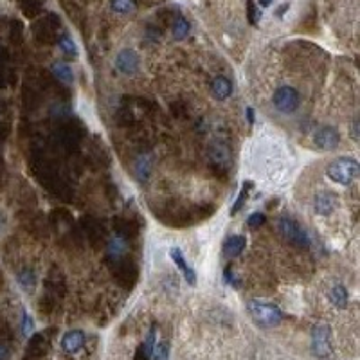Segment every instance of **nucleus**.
<instances>
[{
    "instance_id": "obj_1",
    "label": "nucleus",
    "mask_w": 360,
    "mask_h": 360,
    "mask_svg": "<svg viewBox=\"0 0 360 360\" xmlns=\"http://www.w3.org/2000/svg\"><path fill=\"white\" fill-rule=\"evenodd\" d=\"M360 166L355 158L351 157H339L328 164L326 168V175L332 178L333 182L341 184V186H348L358 177Z\"/></svg>"
},
{
    "instance_id": "obj_2",
    "label": "nucleus",
    "mask_w": 360,
    "mask_h": 360,
    "mask_svg": "<svg viewBox=\"0 0 360 360\" xmlns=\"http://www.w3.org/2000/svg\"><path fill=\"white\" fill-rule=\"evenodd\" d=\"M247 310H249L250 317L256 324L263 326V328H272L281 322L283 313L281 310L269 303H259V301H249L247 303Z\"/></svg>"
},
{
    "instance_id": "obj_3",
    "label": "nucleus",
    "mask_w": 360,
    "mask_h": 360,
    "mask_svg": "<svg viewBox=\"0 0 360 360\" xmlns=\"http://www.w3.org/2000/svg\"><path fill=\"white\" fill-rule=\"evenodd\" d=\"M277 229H279V234L288 243H292V245L299 247V249H308L310 247V238L306 234V231L296 220H292V218L288 216L279 218L277 220Z\"/></svg>"
},
{
    "instance_id": "obj_4",
    "label": "nucleus",
    "mask_w": 360,
    "mask_h": 360,
    "mask_svg": "<svg viewBox=\"0 0 360 360\" xmlns=\"http://www.w3.org/2000/svg\"><path fill=\"white\" fill-rule=\"evenodd\" d=\"M114 277L123 288H132V286L137 283V277H139L137 265H135L132 259H128V257L119 259V261L114 263Z\"/></svg>"
},
{
    "instance_id": "obj_5",
    "label": "nucleus",
    "mask_w": 360,
    "mask_h": 360,
    "mask_svg": "<svg viewBox=\"0 0 360 360\" xmlns=\"http://www.w3.org/2000/svg\"><path fill=\"white\" fill-rule=\"evenodd\" d=\"M299 103H301V97H299V92L292 87H279L276 92H274V105L279 112L283 114H292L299 108Z\"/></svg>"
},
{
    "instance_id": "obj_6",
    "label": "nucleus",
    "mask_w": 360,
    "mask_h": 360,
    "mask_svg": "<svg viewBox=\"0 0 360 360\" xmlns=\"http://www.w3.org/2000/svg\"><path fill=\"white\" fill-rule=\"evenodd\" d=\"M312 351L319 358H326L332 351V342H330V328L324 324H319L312 332Z\"/></svg>"
},
{
    "instance_id": "obj_7",
    "label": "nucleus",
    "mask_w": 360,
    "mask_h": 360,
    "mask_svg": "<svg viewBox=\"0 0 360 360\" xmlns=\"http://www.w3.org/2000/svg\"><path fill=\"white\" fill-rule=\"evenodd\" d=\"M313 143L321 150H335L341 143V135L333 126H321L313 134Z\"/></svg>"
},
{
    "instance_id": "obj_8",
    "label": "nucleus",
    "mask_w": 360,
    "mask_h": 360,
    "mask_svg": "<svg viewBox=\"0 0 360 360\" xmlns=\"http://www.w3.org/2000/svg\"><path fill=\"white\" fill-rule=\"evenodd\" d=\"M139 56L135 51H130V49H124L117 54L115 58V67L121 74H126V76H132L139 71Z\"/></svg>"
},
{
    "instance_id": "obj_9",
    "label": "nucleus",
    "mask_w": 360,
    "mask_h": 360,
    "mask_svg": "<svg viewBox=\"0 0 360 360\" xmlns=\"http://www.w3.org/2000/svg\"><path fill=\"white\" fill-rule=\"evenodd\" d=\"M337 206H339V200H337V194L332 191H322L313 198V209L317 214H322V216L332 214L337 209Z\"/></svg>"
},
{
    "instance_id": "obj_10",
    "label": "nucleus",
    "mask_w": 360,
    "mask_h": 360,
    "mask_svg": "<svg viewBox=\"0 0 360 360\" xmlns=\"http://www.w3.org/2000/svg\"><path fill=\"white\" fill-rule=\"evenodd\" d=\"M32 32H35V38L38 44L51 45L56 42V27L49 22L47 18L36 22L35 27H32Z\"/></svg>"
},
{
    "instance_id": "obj_11",
    "label": "nucleus",
    "mask_w": 360,
    "mask_h": 360,
    "mask_svg": "<svg viewBox=\"0 0 360 360\" xmlns=\"http://www.w3.org/2000/svg\"><path fill=\"white\" fill-rule=\"evenodd\" d=\"M209 157L211 162H213V168H216V170H227L231 160V151L227 148V144L213 143L209 148Z\"/></svg>"
},
{
    "instance_id": "obj_12",
    "label": "nucleus",
    "mask_w": 360,
    "mask_h": 360,
    "mask_svg": "<svg viewBox=\"0 0 360 360\" xmlns=\"http://www.w3.org/2000/svg\"><path fill=\"white\" fill-rule=\"evenodd\" d=\"M81 223H83V231L87 233L88 243H90L94 249H99V245L103 243V231H101L99 222L92 216H83Z\"/></svg>"
},
{
    "instance_id": "obj_13",
    "label": "nucleus",
    "mask_w": 360,
    "mask_h": 360,
    "mask_svg": "<svg viewBox=\"0 0 360 360\" xmlns=\"http://www.w3.org/2000/svg\"><path fill=\"white\" fill-rule=\"evenodd\" d=\"M126 252H128V242L124 240V238L115 236V238H112L110 242H108L107 254H108V259H110L112 263H115V261H119V259H123V257H126Z\"/></svg>"
},
{
    "instance_id": "obj_14",
    "label": "nucleus",
    "mask_w": 360,
    "mask_h": 360,
    "mask_svg": "<svg viewBox=\"0 0 360 360\" xmlns=\"http://www.w3.org/2000/svg\"><path fill=\"white\" fill-rule=\"evenodd\" d=\"M85 344V333L79 332V330H72V332H67L61 339V348L67 353H76L83 348Z\"/></svg>"
},
{
    "instance_id": "obj_15",
    "label": "nucleus",
    "mask_w": 360,
    "mask_h": 360,
    "mask_svg": "<svg viewBox=\"0 0 360 360\" xmlns=\"http://www.w3.org/2000/svg\"><path fill=\"white\" fill-rule=\"evenodd\" d=\"M170 256H171V259H173V263L178 267V269L182 270V274H184V277H186V281L189 283L191 286H194L197 285V274H194V270L191 269L189 265H187L186 261H184V256H182V250L180 249H171L170 250Z\"/></svg>"
},
{
    "instance_id": "obj_16",
    "label": "nucleus",
    "mask_w": 360,
    "mask_h": 360,
    "mask_svg": "<svg viewBox=\"0 0 360 360\" xmlns=\"http://www.w3.org/2000/svg\"><path fill=\"white\" fill-rule=\"evenodd\" d=\"M211 90H213L214 97L220 99V101H223V99L229 97L231 92H233V85H231V81L227 78L218 76V78L213 79V83H211Z\"/></svg>"
},
{
    "instance_id": "obj_17",
    "label": "nucleus",
    "mask_w": 360,
    "mask_h": 360,
    "mask_svg": "<svg viewBox=\"0 0 360 360\" xmlns=\"http://www.w3.org/2000/svg\"><path fill=\"white\" fill-rule=\"evenodd\" d=\"M114 229H115V233H117V236L124 238V240H128V238L137 234V225H135L132 220H128V218H121V216L115 218Z\"/></svg>"
},
{
    "instance_id": "obj_18",
    "label": "nucleus",
    "mask_w": 360,
    "mask_h": 360,
    "mask_svg": "<svg viewBox=\"0 0 360 360\" xmlns=\"http://www.w3.org/2000/svg\"><path fill=\"white\" fill-rule=\"evenodd\" d=\"M52 78L56 79V81H59V83L63 85H69L72 83V69L69 67L67 63H63V61H56L54 65H52Z\"/></svg>"
},
{
    "instance_id": "obj_19",
    "label": "nucleus",
    "mask_w": 360,
    "mask_h": 360,
    "mask_svg": "<svg viewBox=\"0 0 360 360\" xmlns=\"http://www.w3.org/2000/svg\"><path fill=\"white\" fill-rule=\"evenodd\" d=\"M245 236H231L229 240L225 242V245H223V252L227 254V256H238V254H242L243 249H245Z\"/></svg>"
},
{
    "instance_id": "obj_20",
    "label": "nucleus",
    "mask_w": 360,
    "mask_h": 360,
    "mask_svg": "<svg viewBox=\"0 0 360 360\" xmlns=\"http://www.w3.org/2000/svg\"><path fill=\"white\" fill-rule=\"evenodd\" d=\"M330 301H332L337 308H346V305H348V290L341 285L333 286L332 292H330Z\"/></svg>"
},
{
    "instance_id": "obj_21",
    "label": "nucleus",
    "mask_w": 360,
    "mask_h": 360,
    "mask_svg": "<svg viewBox=\"0 0 360 360\" xmlns=\"http://www.w3.org/2000/svg\"><path fill=\"white\" fill-rule=\"evenodd\" d=\"M171 31H173L175 40L186 38L187 32H189V24H187V20L182 18V16H177V18L173 20V27H171Z\"/></svg>"
},
{
    "instance_id": "obj_22",
    "label": "nucleus",
    "mask_w": 360,
    "mask_h": 360,
    "mask_svg": "<svg viewBox=\"0 0 360 360\" xmlns=\"http://www.w3.org/2000/svg\"><path fill=\"white\" fill-rule=\"evenodd\" d=\"M18 283L25 292H31V290L35 288V283H36L35 272H32L31 269H24L22 272H18Z\"/></svg>"
},
{
    "instance_id": "obj_23",
    "label": "nucleus",
    "mask_w": 360,
    "mask_h": 360,
    "mask_svg": "<svg viewBox=\"0 0 360 360\" xmlns=\"http://www.w3.org/2000/svg\"><path fill=\"white\" fill-rule=\"evenodd\" d=\"M40 92H36L32 87H25L24 88V105L25 108H29V110H32V108H36L40 105Z\"/></svg>"
},
{
    "instance_id": "obj_24",
    "label": "nucleus",
    "mask_w": 360,
    "mask_h": 360,
    "mask_svg": "<svg viewBox=\"0 0 360 360\" xmlns=\"http://www.w3.org/2000/svg\"><path fill=\"white\" fill-rule=\"evenodd\" d=\"M58 44H59V49L63 51V54L67 56V58H76V56H78V47H76V44L67 35L61 36Z\"/></svg>"
},
{
    "instance_id": "obj_25",
    "label": "nucleus",
    "mask_w": 360,
    "mask_h": 360,
    "mask_svg": "<svg viewBox=\"0 0 360 360\" xmlns=\"http://www.w3.org/2000/svg\"><path fill=\"white\" fill-rule=\"evenodd\" d=\"M135 175H137V178L141 180V182H144L148 178V175H150V158L148 157H141L135 162Z\"/></svg>"
},
{
    "instance_id": "obj_26",
    "label": "nucleus",
    "mask_w": 360,
    "mask_h": 360,
    "mask_svg": "<svg viewBox=\"0 0 360 360\" xmlns=\"http://www.w3.org/2000/svg\"><path fill=\"white\" fill-rule=\"evenodd\" d=\"M51 114L54 117H58L59 121H63V119L71 117V107L67 103H58V105H52V110Z\"/></svg>"
},
{
    "instance_id": "obj_27",
    "label": "nucleus",
    "mask_w": 360,
    "mask_h": 360,
    "mask_svg": "<svg viewBox=\"0 0 360 360\" xmlns=\"http://www.w3.org/2000/svg\"><path fill=\"white\" fill-rule=\"evenodd\" d=\"M134 8V0H112V9L117 13H130Z\"/></svg>"
},
{
    "instance_id": "obj_28",
    "label": "nucleus",
    "mask_w": 360,
    "mask_h": 360,
    "mask_svg": "<svg viewBox=\"0 0 360 360\" xmlns=\"http://www.w3.org/2000/svg\"><path fill=\"white\" fill-rule=\"evenodd\" d=\"M247 15H249V22L250 24H256L257 20L261 18V13H259V9L256 8V4H254L252 0H249V2H247Z\"/></svg>"
},
{
    "instance_id": "obj_29",
    "label": "nucleus",
    "mask_w": 360,
    "mask_h": 360,
    "mask_svg": "<svg viewBox=\"0 0 360 360\" xmlns=\"http://www.w3.org/2000/svg\"><path fill=\"white\" fill-rule=\"evenodd\" d=\"M132 121H134L132 112L128 110V108H119L117 110V123L121 124V126H126V124L132 123Z\"/></svg>"
},
{
    "instance_id": "obj_30",
    "label": "nucleus",
    "mask_w": 360,
    "mask_h": 360,
    "mask_svg": "<svg viewBox=\"0 0 360 360\" xmlns=\"http://www.w3.org/2000/svg\"><path fill=\"white\" fill-rule=\"evenodd\" d=\"M153 348H155V328H151L150 332H148L146 341H144V355L146 356L153 355Z\"/></svg>"
},
{
    "instance_id": "obj_31",
    "label": "nucleus",
    "mask_w": 360,
    "mask_h": 360,
    "mask_svg": "<svg viewBox=\"0 0 360 360\" xmlns=\"http://www.w3.org/2000/svg\"><path fill=\"white\" fill-rule=\"evenodd\" d=\"M252 186V184H247V187H243L242 191H240V194H238V200L236 202H234V206H233V209H231V214H236L238 211H240V207L243 206V202H245L247 200V189H249V187Z\"/></svg>"
},
{
    "instance_id": "obj_32",
    "label": "nucleus",
    "mask_w": 360,
    "mask_h": 360,
    "mask_svg": "<svg viewBox=\"0 0 360 360\" xmlns=\"http://www.w3.org/2000/svg\"><path fill=\"white\" fill-rule=\"evenodd\" d=\"M52 306H54V299H52V296H45L40 299V310H42V313H51Z\"/></svg>"
},
{
    "instance_id": "obj_33",
    "label": "nucleus",
    "mask_w": 360,
    "mask_h": 360,
    "mask_svg": "<svg viewBox=\"0 0 360 360\" xmlns=\"http://www.w3.org/2000/svg\"><path fill=\"white\" fill-rule=\"evenodd\" d=\"M247 223H249L250 227H259L265 223V214L263 213H254L249 216V220H247Z\"/></svg>"
},
{
    "instance_id": "obj_34",
    "label": "nucleus",
    "mask_w": 360,
    "mask_h": 360,
    "mask_svg": "<svg viewBox=\"0 0 360 360\" xmlns=\"http://www.w3.org/2000/svg\"><path fill=\"white\" fill-rule=\"evenodd\" d=\"M155 358L157 360H168V344L166 342H160L155 348Z\"/></svg>"
},
{
    "instance_id": "obj_35",
    "label": "nucleus",
    "mask_w": 360,
    "mask_h": 360,
    "mask_svg": "<svg viewBox=\"0 0 360 360\" xmlns=\"http://www.w3.org/2000/svg\"><path fill=\"white\" fill-rule=\"evenodd\" d=\"M184 108H186V105L182 103V101H175V103H171V112H173L177 117H182L186 112H182Z\"/></svg>"
},
{
    "instance_id": "obj_36",
    "label": "nucleus",
    "mask_w": 360,
    "mask_h": 360,
    "mask_svg": "<svg viewBox=\"0 0 360 360\" xmlns=\"http://www.w3.org/2000/svg\"><path fill=\"white\" fill-rule=\"evenodd\" d=\"M11 36H13V40H16V42H20V40H22V24H20V22H15Z\"/></svg>"
},
{
    "instance_id": "obj_37",
    "label": "nucleus",
    "mask_w": 360,
    "mask_h": 360,
    "mask_svg": "<svg viewBox=\"0 0 360 360\" xmlns=\"http://www.w3.org/2000/svg\"><path fill=\"white\" fill-rule=\"evenodd\" d=\"M22 328H24L25 335H29V333L32 332V321H31V317H29L27 313H24V326H22Z\"/></svg>"
},
{
    "instance_id": "obj_38",
    "label": "nucleus",
    "mask_w": 360,
    "mask_h": 360,
    "mask_svg": "<svg viewBox=\"0 0 360 360\" xmlns=\"http://www.w3.org/2000/svg\"><path fill=\"white\" fill-rule=\"evenodd\" d=\"M247 119H249V124H254V108H247Z\"/></svg>"
},
{
    "instance_id": "obj_39",
    "label": "nucleus",
    "mask_w": 360,
    "mask_h": 360,
    "mask_svg": "<svg viewBox=\"0 0 360 360\" xmlns=\"http://www.w3.org/2000/svg\"><path fill=\"white\" fill-rule=\"evenodd\" d=\"M4 227H6V214L0 213V233L4 231Z\"/></svg>"
},
{
    "instance_id": "obj_40",
    "label": "nucleus",
    "mask_w": 360,
    "mask_h": 360,
    "mask_svg": "<svg viewBox=\"0 0 360 360\" xmlns=\"http://www.w3.org/2000/svg\"><path fill=\"white\" fill-rule=\"evenodd\" d=\"M356 128H358V124L353 123V139H355V141L358 139V132H356Z\"/></svg>"
},
{
    "instance_id": "obj_41",
    "label": "nucleus",
    "mask_w": 360,
    "mask_h": 360,
    "mask_svg": "<svg viewBox=\"0 0 360 360\" xmlns=\"http://www.w3.org/2000/svg\"><path fill=\"white\" fill-rule=\"evenodd\" d=\"M270 2H272V0H259V4H261L263 8H267V6H270Z\"/></svg>"
},
{
    "instance_id": "obj_42",
    "label": "nucleus",
    "mask_w": 360,
    "mask_h": 360,
    "mask_svg": "<svg viewBox=\"0 0 360 360\" xmlns=\"http://www.w3.org/2000/svg\"><path fill=\"white\" fill-rule=\"evenodd\" d=\"M6 355V348H2V346H0V356H4Z\"/></svg>"
}]
</instances>
